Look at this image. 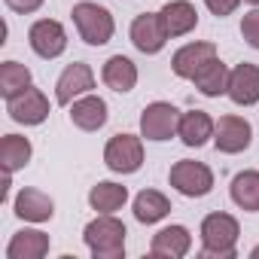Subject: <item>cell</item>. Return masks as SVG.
<instances>
[{"label":"cell","instance_id":"cell-1","mask_svg":"<svg viewBox=\"0 0 259 259\" xmlns=\"http://www.w3.org/2000/svg\"><path fill=\"white\" fill-rule=\"evenodd\" d=\"M198 238H201V256L204 259H235L238 256L241 223L232 213L213 210V213H207L201 220Z\"/></svg>","mask_w":259,"mask_h":259},{"label":"cell","instance_id":"cell-2","mask_svg":"<svg viewBox=\"0 0 259 259\" xmlns=\"http://www.w3.org/2000/svg\"><path fill=\"white\" fill-rule=\"evenodd\" d=\"M125 223L116 213H98L82 229V241L95 259H122L125 256Z\"/></svg>","mask_w":259,"mask_h":259},{"label":"cell","instance_id":"cell-3","mask_svg":"<svg viewBox=\"0 0 259 259\" xmlns=\"http://www.w3.org/2000/svg\"><path fill=\"white\" fill-rule=\"evenodd\" d=\"M76 34L85 46H107L116 34V22L113 13L101 4H92V0H79V4L70 10Z\"/></svg>","mask_w":259,"mask_h":259},{"label":"cell","instance_id":"cell-4","mask_svg":"<svg viewBox=\"0 0 259 259\" xmlns=\"http://www.w3.org/2000/svg\"><path fill=\"white\" fill-rule=\"evenodd\" d=\"M104 165H107V171L122 174V177L138 174L144 168V138L128 135V132L113 135L104 147Z\"/></svg>","mask_w":259,"mask_h":259},{"label":"cell","instance_id":"cell-5","mask_svg":"<svg viewBox=\"0 0 259 259\" xmlns=\"http://www.w3.org/2000/svg\"><path fill=\"white\" fill-rule=\"evenodd\" d=\"M180 128V110L171 101H153L141 113V138L150 144H165L177 138Z\"/></svg>","mask_w":259,"mask_h":259},{"label":"cell","instance_id":"cell-6","mask_svg":"<svg viewBox=\"0 0 259 259\" xmlns=\"http://www.w3.org/2000/svg\"><path fill=\"white\" fill-rule=\"evenodd\" d=\"M168 183H171L180 195H186V198H204V195H210V189H213V171H210L204 162L180 159V162L171 165Z\"/></svg>","mask_w":259,"mask_h":259},{"label":"cell","instance_id":"cell-7","mask_svg":"<svg viewBox=\"0 0 259 259\" xmlns=\"http://www.w3.org/2000/svg\"><path fill=\"white\" fill-rule=\"evenodd\" d=\"M28 46L37 58L52 61L67 52V31L58 19H37L28 28Z\"/></svg>","mask_w":259,"mask_h":259},{"label":"cell","instance_id":"cell-8","mask_svg":"<svg viewBox=\"0 0 259 259\" xmlns=\"http://www.w3.org/2000/svg\"><path fill=\"white\" fill-rule=\"evenodd\" d=\"M250 144H253V125H250V119H244L238 113H229V116L217 119V132H213L217 153L238 156V153L250 150Z\"/></svg>","mask_w":259,"mask_h":259},{"label":"cell","instance_id":"cell-9","mask_svg":"<svg viewBox=\"0 0 259 259\" xmlns=\"http://www.w3.org/2000/svg\"><path fill=\"white\" fill-rule=\"evenodd\" d=\"M95 70H92V64H85V61H73V64H67L64 70H61V76L55 79V104L58 107H70L76 98H82V95H89L92 89H95Z\"/></svg>","mask_w":259,"mask_h":259},{"label":"cell","instance_id":"cell-10","mask_svg":"<svg viewBox=\"0 0 259 259\" xmlns=\"http://www.w3.org/2000/svg\"><path fill=\"white\" fill-rule=\"evenodd\" d=\"M128 37H132V46L144 55H159L171 40L159 13H141L128 28Z\"/></svg>","mask_w":259,"mask_h":259},{"label":"cell","instance_id":"cell-11","mask_svg":"<svg viewBox=\"0 0 259 259\" xmlns=\"http://www.w3.org/2000/svg\"><path fill=\"white\" fill-rule=\"evenodd\" d=\"M7 113H10L13 122H19V125H25V128L43 125V122L49 119V98H46L40 89L31 85L28 92H22V95H16V98L7 101Z\"/></svg>","mask_w":259,"mask_h":259},{"label":"cell","instance_id":"cell-12","mask_svg":"<svg viewBox=\"0 0 259 259\" xmlns=\"http://www.w3.org/2000/svg\"><path fill=\"white\" fill-rule=\"evenodd\" d=\"M226 98L235 107H253V104H259V64H250V61L235 64L232 73H229V92H226Z\"/></svg>","mask_w":259,"mask_h":259},{"label":"cell","instance_id":"cell-13","mask_svg":"<svg viewBox=\"0 0 259 259\" xmlns=\"http://www.w3.org/2000/svg\"><path fill=\"white\" fill-rule=\"evenodd\" d=\"M70 113V122L79 128V132H101V128L107 125V119H110V107H107V101L101 98V95H95V92H89V95H82V98H76L70 107H67Z\"/></svg>","mask_w":259,"mask_h":259},{"label":"cell","instance_id":"cell-14","mask_svg":"<svg viewBox=\"0 0 259 259\" xmlns=\"http://www.w3.org/2000/svg\"><path fill=\"white\" fill-rule=\"evenodd\" d=\"M213 132H217V119L207 110H186V113H180L177 138L183 141V147L198 150L204 144H213Z\"/></svg>","mask_w":259,"mask_h":259},{"label":"cell","instance_id":"cell-15","mask_svg":"<svg viewBox=\"0 0 259 259\" xmlns=\"http://www.w3.org/2000/svg\"><path fill=\"white\" fill-rule=\"evenodd\" d=\"M13 213H16L19 220H25V223L40 226V223H49V220L55 217V201H52V195H46L43 189L25 186V189H19L16 201H13Z\"/></svg>","mask_w":259,"mask_h":259},{"label":"cell","instance_id":"cell-16","mask_svg":"<svg viewBox=\"0 0 259 259\" xmlns=\"http://www.w3.org/2000/svg\"><path fill=\"white\" fill-rule=\"evenodd\" d=\"M189 250H192V232L180 223L159 229L150 241V256L156 259H183Z\"/></svg>","mask_w":259,"mask_h":259},{"label":"cell","instance_id":"cell-17","mask_svg":"<svg viewBox=\"0 0 259 259\" xmlns=\"http://www.w3.org/2000/svg\"><path fill=\"white\" fill-rule=\"evenodd\" d=\"M101 79L110 92L116 95H128V92H135L141 73H138V64L128 58V55H110L101 67Z\"/></svg>","mask_w":259,"mask_h":259},{"label":"cell","instance_id":"cell-18","mask_svg":"<svg viewBox=\"0 0 259 259\" xmlns=\"http://www.w3.org/2000/svg\"><path fill=\"white\" fill-rule=\"evenodd\" d=\"M213 55H217V46H213V43H207V40H192V43L180 46V49L171 55V70H174V76H180V79H192V76L198 73V67H201L204 61H210Z\"/></svg>","mask_w":259,"mask_h":259},{"label":"cell","instance_id":"cell-19","mask_svg":"<svg viewBox=\"0 0 259 259\" xmlns=\"http://www.w3.org/2000/svg\"><path fill=\"white\" fill-rule=\"evenodd\" d=\"M162 22H165V31L171 40L177 37H186L198 28V10L195 4H189V0H168V4L159 10Z\"/></svg>","mask_w":259,"mask_h":259},{"label":"cell","instance_id":"cell-20","mask_svg":"<svg viewBox=\"0 0 259 259\" xmlns=\"http://www.w3.org/2000/svg\"><path fill=\"white\" fill-rule=\"evenodd\" d=\"M229 64L226 61H220L217 55L210 58V61H204L201 67H198V73L189 79L204 98H220V95H226L229 92Z\"/></svg>","mask_w":259,"mask_h":259},{"label":"cell","instance_id":"cell-21","mask_svg":"<svg viewBox=\"0 0 259 259\" xmlns=\"http://www.w3.org/2000/svg\"><path fill=\"white\" fill-rule=\"evenodd\" d=\"M52 241L40 229H22L7 244V259H43L49 253Z\"/></svg>","mask_w":259,"mask_h":259},{"label":"cell","instance_id":"cell-22","mask_svg":"<svg viewBox=\"0 0 259 259\" xmlns=\"http://www.w3.org/2000/svg\"><path fill=\"white\" fill-rule=\"evenodd\" d=\"M132 210H135V220L141 226H156L171 213V201L159 189H141L132 201Z\"/></svg>","mask_w":259,"mask_h":259},{"label":"cell","instance_id":"cell-23","mask_svg":"<svg viewBox=\"0 0 259 259\" xmlns=\"http://www.w3.org/2000/svg\"><path fill=\"white\" fill-rule=\"evenodd\" d=\"M128 204V186L116 180H98L89 189V207L95 213H116Z\"/></svg>","mask_w":259,"mask_h":259},{"label":"cell","instance_id":"cell-24","mask_svg":"<svg viewBox=\"0 0 259 259\" xmlns=\"http://www.w3.org/2000/svg\"><path fill=\"white\" fill-rule=\"evenodd\" d=\"M229 195L235 207H241L244 213H259V171L256 168L238 171L229 183Z\"/></svg>","mask_w":259,"mask_h":259},{"label":"cell","instance_id":"cell-25","mask_svg":"<svg viewBox=\"0 0 259 259\" xmlns=\"http://www.w3.org/2000/svg\"><path fill=\"white\" fill-rule=\"evenodd\" d=\"M34 156V147L28 138L22 135H4V141H0V168H4L7 174H19L22 168H28Z\"/></svg>","mask_w":259,"mask_h":259},{"label":"cell","instance_id":"cell-26","mask_svg":"<svg viewBox=\"0 0 259 259\" xmlns=\"http://www.w3.org/2000/svg\"><path fill=\"white\" fill-rule=\"evenodd\" d=\"M31 85H34L31 67H25L19 61H4V64H0V95H4L7 101L22 95V92H28Z\"/></svg>","mask_w":259,"mask_h":259},{"label":"cell","instance_id":"cell-27","mask_svg":"<svg viewBox=\"0 0 259 259\" xmlns=\"http://www.w3.org/2000/svg\"><path fill=\"white\" fill-rule=\"evenodd\" d=\"M241 37H244V43L250 49L259 52V7H253L250 13H244V19H241Z\"/></svg>","mask_w":259,"mask_h":259},{"label":"cell","instance_id":"cell-28","mask_svg":"<svg viewBox=\"0 0 259 259\" xmlns=\"http://www.w3.org/2000/svg\"><path fill=\"white\" fill-rule=\"evenodd\" d=\"M204 7H207V13H210V16L226 19V16H232V13H238L241 0H204Z\"/></svg>","mask_w":259,"mask_h":259},{"label":"cell","instance_id":"cell-29","mask_svg":"<svg viewBox=\"0 0 259 259\" xmlns=\"http://www.w3.org/2000/svg\"><path fill=\"white\" fill-rule=\"evenodd\" d=\"M4 4L13 10V13H19V16H31V13H37L46 0H4Z\"/></svg>","mask_w":259,"mask_h":259},{"label":"cell","instance_id":"cell-30","mask_svg":"<svg viewBox=\"0 0 259 259\" xmlns=\"http://www.w3.org/2000/svg\"><path fill=\"white\" fill-rule=\"evenodd\" d=\"M250 259H259V244H256V247L250 250Z\"/></svg>","mask_w":259,"mask_h":259},{"label":"cell","instance_id":"cell-31","mask_svg":"<svg viewBox=\"0 0 259 259\" xmlns=\"http://www.w3.org/2000/svg\"><path fill=\"white\" fill-rule=\"evenodd\" d=\"M247 4H253V7H259V0H247Z\"/></svg>","mask_w":259,"mask_h":259}]
</instances>
